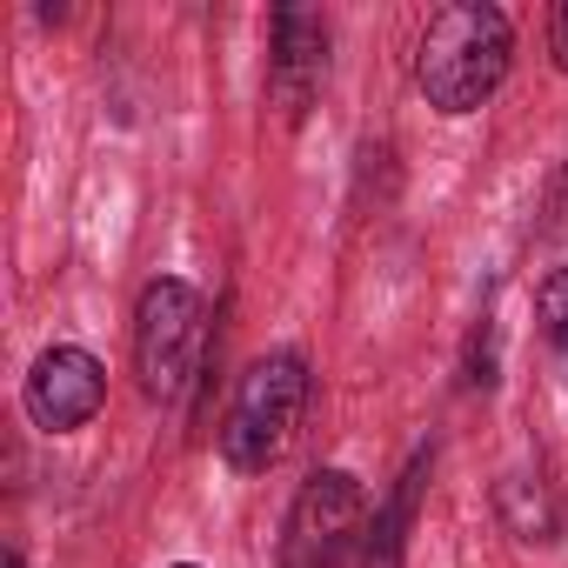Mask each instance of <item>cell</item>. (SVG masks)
Returning <instances> with one entry per match:
<instances>
[{
  "mask_svg": "<svg viewBox=\"0 0 568 568\" xmlns=\"http://www.w3.org/2000/svg\"><path fill=\"white\" fill-rule=\"evenodd\" d=\"M21 402H28V422H34V428L74 435V428H88V422L101 415V402H108V368H101L88 348L61 342V348H48V355L28 368Z\"/></svg>",
  "mask_w": 568,
  "mask_h": 568,
  "instance_id": "5b68a950",
  "label": "cell"
},
{
  "mask_svg": "<svg viewBox=\"0 0 568 568\" xmlns=\"http://www.w3.org/2000/svg\"><path fill=\"white\" fill-rule=\"evenodd\" d=\"M548 54H555V68L568 74V0L555 8V21H548Z\"/></svg>",
  "mask_w": 568,
  "mask_h": 568,
  "instance_id": "9c48e42d",
  "label": "cell"
},
{
  "mask_svg": "<svg viewBox=\"0 0 568 568\" xmlns=\"http://www.w3.org/2000/svg\"><path fill=\"white\" fill-rule=\"evenodd\" d=\"M8 568H28V561H21V548H8Z\"/></svg>",
  "mask_w": 568,
  "mask_h": 568,
  "instance_id": "30bf717a",
  "label": "cell"
},
{
  "mask_svg": "<svg viewBox=\"0 0 568 568\" xmlns=\"http://www.w3.org/2000/svg\"><path fill=\"white\" fill-rule=\"evenodd\" d=\"M174 568H194V561H174Z\"/></svg>",
  "mask_w": 568,
  "mask_h": 568,
  "instance_id": "8fae6325",
  "label": "cell"
},
{
  "mask_svg": "<svg viewBox=\"0 0 568 568\" xmlns=\"http://www.w3.org/2000/svg\"><path fill=\"white\" fill-rule=\"evenodd\" d=\"M201 348H207V302L187 288V281L161 274L141 288V308H134V375H141V395L148 402H181L194 368H201Z\"/></svg>",
  "mask_w": 568,
  "mask_h": 568,
  "instance_id": "3957f363",
  "label": "cell"
},
{
  "mask_svg": "<svg viewBox=\"0 0 568 568\" xmlns=\"http://www.w3.org/2000/svg\"><path fill=\"white\" fill-rule=\"evenodd\" d=\"M535 322H541V342L568 362V267H555L541 281V295H535Z\"/></svg>",
  "mask_w": 568,
  "mask_h": 568,
  "instance_id": "ba28073f",
  "label": "cell"
},
{
  "mask_svg": "<svg viewBox=\"0 0 568 568\" xmlns=\"http://www.w3.org/2000/svg\"><path fill=\"white\" fill-rule=\"evenodd\" d=\"M302 408H308V362L295 348L261 355L241 375V388H234V402L221 415V462L234 475H267L281 455H288V442L302 428Z\"/></svg>",
  "mask_w": 568,
  "mask_h": 568,
  "instance_id": "7a4b0ae2",
  "label": "cell"
},
{
  "mask_svg": "<svg viewBox=\"0 0 568 568\" xmlns=\"http://www.w3.org/2000/svg\"><path fill=\"white\" fill-rule=\"evenodd\" d=\"M515 61V28L501 8L488 0H462V8H442L415 48V88L428 94L435 114H475Z\"/></svg>",
  "mask_w": 568,
  "mask_h": 568,
  "instance_id": "6da1fadb",
  "label": "cell"
},
{
  "mask_svg": "<svg viewBox=\"0 0 568 568\" xmlns=\"http://www.w3.org/2000/svg\"><path fill=\"white\" fill-rule=\"evenodd\" d=\"M422 475H428V455H415V462H408L402 488H395V495H388V508L375 515L368 548H362V568H402V555H408V521H415V495H422Z\"/></svg>",
  "mask_w": 568,
  "mask_h": 568,
  "instance_id": "52a82bcc",
  "label": "cell"
},
{
  "mask_svg": "<svg viewBox=\"0 0 568 568\" xmlns=\"http://www.w3.org/2000/svg\"><path fill=\"white\" fill-rule=\"evenodd\" d=\"M362 481L348 468H315L281 528V568H342L362 535Z\"/></svg>",
  "mask_w": 568,
  "mask_h": 568,
  "instance_id": "277c9868",
  "label": "cell"
},
{
  "mask_svg": "<svg viewBox=\"0 0 568 568\" xmlns=\"http://www.w3.org/2000/svg\"><path fill=\"white\" fill-rule=\"evenodd\" d=\"M328 81V21L308 8H274V54H267V101L281 121H302Z\"/></svg>",
  "mask_w": 568,
  "mask_h": 568,
  "instance_id": "8992f818",
  "label": "cell"
}]
</instances>
